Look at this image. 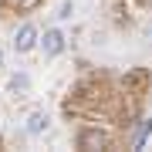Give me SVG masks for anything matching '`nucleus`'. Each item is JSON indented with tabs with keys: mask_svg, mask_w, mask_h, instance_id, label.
I'll use <instances>...</instances> for the list:
<instances>
[{
	"mask_svg": "<svg viewBox=\"0 0 152 152\" xmlns=\"http://www.w3.org/2000/svg\"><path fill=\"white\" fill-rule=\"evenodd\" d=\"M78 145H81V149H105V145H108V135L98 132V129H85L81 135H78Z\"/></svg>",
	"mask_w": 152,
	"mask_h": 152,
	"instance_id": "1",
	"label": "nucleus"
},
{
	"mask_svg": "<svg viewBox=\"0 0 152 152\" xmlns=\"http://www.w3.org/2000/svg\"><path fill=\"white\" fill-rule=\"evenodd\" d=\"M34 37H37V31H34L31 24H24V27L17 31V37H14V48L17 51H31L34 48Z\"/></svg>",
	"mask_w": 152,
	"mask_h": 152,
	"instance_id": "2",
	"label": "nucleus"
},
{
	"mask_svg": "<svg viewBox=\"0 0 152 152\" xmlns=\"http://www.w3.org/2000/svg\"><path fill=\"white\" fill-rule=\"evenodd\" d=\"M61 48H64V37H61V31H48V34H44V51H48V54H58Z\"/></svg>",
	"mask_w": 152,
	"mask_h": 152,
	"instance_id": "3",
	"label": "nucleus"
},
{
	"mask_svg": "<svg viewBox=\"0 0 152 152\" xmlns=\"http://www.w3.org/2000/svg\"><path fill=\"white\" fill-rule=\"evenodd\" d=\"M149 132H152V122H145V125L135 132V145H142V142H145V135H149Z\"/></svg>",
	"mask_w": 152,
	"mask_h": 152,
	"instance_id": "4",
	"label": "nucleus"
},
{
	"mask_svg": "<svg viewBox=\"0 0 152 152\" xmlns=\"http://www.w3.org/2000/svg\"><path fill=\"white\" fill-rule=\"evenodd\" d=\"M44 122H48V118H44V115H34L27 129H31V132H41V129H44Z\"/></svg>",
	"mask_w": 152,
	"mask_h": 152,
	"instance_id": "5",
	"label": "nucleus"
},
{
	"mask_svg": "<svg viewBox=\"0 0 152 152\" xmlns=\"http://www.w3.org/2000/svg\"><path fill=\"white\" fill-rule=\"evenodd\" d=\"M10 4H17V7H24V10H27V7H34L37 0H10Z\"/></svg>",
	"mask_w": 152,
	"mask_h": 152,
	"instance_id": "6",
	"label": "nucleus"
}]
</instances>
